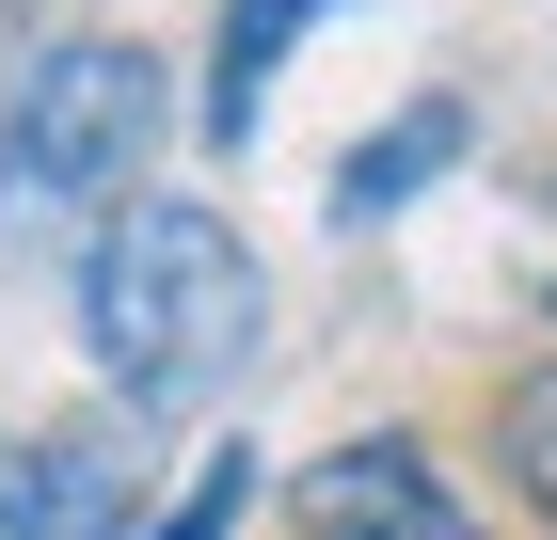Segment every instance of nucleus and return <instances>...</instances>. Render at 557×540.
<instances>
[{"label":"nucleus","instance_id":"nucleus-1","mask_svg":"<svg viewBox=\"0 0 557 540\" xmlns=\"http://www.w3.org/2000/svg\"><path fill=\"white\" fill-rule=\"evenodd\" d=\"M256 318H271V271L256 239L191 191H128V208L81 239V350L128 414H191L256 366Z\"/></svg>","mask_w":557,"mask_h":540},{"label":"nucleus","instance_id":"nucleus-2","mask_svg":"<svg viewBox=\"0 0 557 540\" xmlns=\"http://www.w3.org/2000/svg\"><path fill=\"white\" fill-rule=\"evenodd\" d=\"M160 48L128 33H48L16 80H0V239H64V223H112L144 191V160H160Z\"/></svg>","mask_w":557,"mask_h":540},{"label":"nucleus","instance_id":"nucleus-3","mask_svg":"<svg viewBox=\"0 0 557 540\" xmlns=\"http://www.w3.org/2000/svg\"><path fill=\"white\" fill-rule=\"evenodd\" d=\"M302 540H478V508L446 493V461L414 429H350L335 461H302Z\"/></svg>","mask_w":557,"mask_h":540},{"label":"nucleus","instance_id":"nucleus-4","mask_svg":"<svg viewBox=\"0 0 557 540\" xmlns=\"http://www.w3.org/2000/svg\"><path fill=\"white\" fill-rule=\"evenodd\" d=\"M0 540H128V461L112 445H0Z\"/></svg>","mask_w":557,"mask_h":540},{"label":"nucleus","instance_id":"nucleus-5","mask_svg":"<svg viewBox=\"0 0 557 540\" xmlns=\"http://www.w3.org/2000/svg\"><path fill=\"white\" fill-rule=\"evenodd\" d=\"M319 16H335V0H223V16H208V96H191V112H208V143H256L271 64H287Z\"/></svg>","mask_w":557,"mask_h":540},{"label":"nucleus","instance_id":"nucleus-6","mask_svg":"<svg viewBox=\"0 0 557 540\" xmlns=\"http://www.w3.org/2000/svg\"><path fill=\"white\" fill-rule=\"evenodd\" d=\"M446 160H462V96H414L398 127H367V143L335 160V223H350V239H367V223H398Z\"/></svg>","mask_w":557,"mask_h":540},{"label":"nucleus","instance_id":"nucleus-7","mask_svg":"<svg viewBox=\"0 0 557 540\" xmlns=\"http://www.w3.org/2000/svg\"><path fill=\"white\" fill-rule=\"evenodd\" d=\"M494 461H510V493H525V508H542V525H557V366L494 398Z\"/></svg>","mask_w":557,"mask_h":540},{"label":"nucleus","instance_id":"nucleus-8","mask_svg":"<svg viewBox=\"0 0 557 540\" xmlns=\"http://www.w3.org/2000/svg\"><path fill=\"white\" fill-rule=\"evenodd\" d=\"M239 508H256V445H208L191 493H175L160 525H128V540H239Z\"/></svg>","mask_w":557,"mask_h":540}]
</instances>
